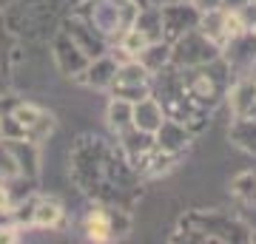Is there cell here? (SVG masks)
<instances>
[{
	"instance_id": "6da1fadb",
	"label": "cell",
	"mask_w": 256,
	"mask_h": 244,
	"mask_svg": "<svg viewBox=\"0 0 256 244\" xmlns=\"http://www.w3.org/2000/svg\"><path fill=\"white\" fill-rule=\"evenodd\" d=\"M57 219H60V208H57L54 202H40L34 210V222L37 225H54Z\"/></svg>"
},
{
	"instance_id": "7a4b0ae2",
	"label": "cell",
	"mask_w": 256,
	"mask_h": 244,
	"mask_svg": "<svg viewBox=\"0 0 256 244\" xmlns=\"http://www.w3.org/2000/svg\"><path fill=\"white\" fill-rule=\"evenodd\" d=\"M88 236L97 239V242H102V239L108 236V219L102 216V213H94V216L88 219Z\"/></svg>"
},
{
	"instance_id": "3957f363",
	"label": "cell",
	"mask_w": 256,
	"mask_h": 244,
	"mask_svg": "<svg viewBox=\"0 0 256 244\" xmlns=\"http://www.w3.org/2000/svg\"><path fill=\"white\" fill-rule=\"evenodd\" d=\"M146 43H148V37H146V31H128V37H126V51H142L146 48Z\"/></svg>"
},
{
	"instance_id": "277c9868",
	"label": "cell",
	"mask_w": 256,
	"mask_h": 244,
	"mask_svg": "<svg viewBox=\"0 0 256 244\" xmlns=\"http://www.w3.org/2000/svg\"><path fill=\"white\" fill-rule=\"evenodd\" d=\"M6 205H9V193H6V190L0 188V210L6 208Z\"/></svg>"
}]
</instances>
